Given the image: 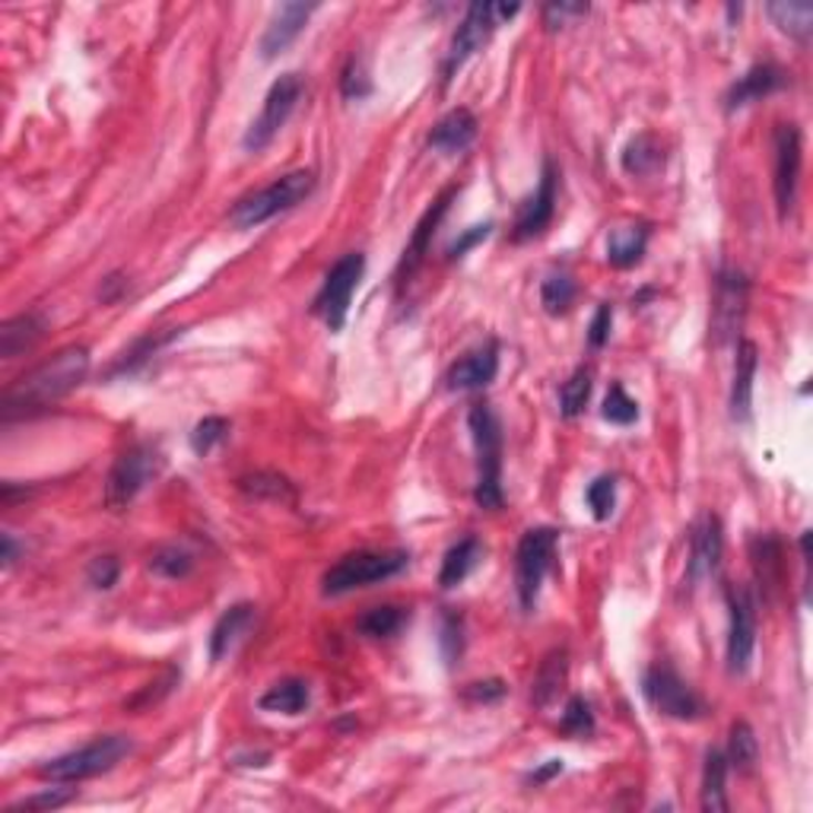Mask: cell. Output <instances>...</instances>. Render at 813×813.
<instances>
[{
  "label": "cell",
  "mask_w": 813,
  "mask_h": 813,
  "mask_svg": "<svg viewBox=\"0 0 813 813\" xmlns=\"http://www.w3.org/2000/svg\"><path fill=\"white\" fill-rule=\"evenodd\" d=\"M86 376H89V350L80 344L64 347L7 388L0 413L3 420H13V416L45 410V406L57 404L61 398H67L76 384H83Z\"/></svg>",
  "instance_id": "6da1fadb"
},
{
  "label": "cell",
  "mask_w": 813,
  "mask_h": 813,
  "mask_svg": "<svg viewBox=\"0 0 813 813\" xmlns=\"http://www.w3.org/2000/svg\"><path fill=\"white\" fill-rule=\"evenodd\" d=\"M467 426L474 435L477 448V486H474V503L486 511L503 508V426L496 410L477 401L467 413Z\"/></svg>",
  "instance_id": "7a4b0ae2"
},
{
  "label": "cell",
  "mask_w": 813,
  "mask_h": 813,
  "mask_svg": "<svg viewBox=\"0 0 813 813\" xmlns=\"http://www.w3.org/2000/svg\"><path fill=\"white\" fill-rule=\"evenodd\" d=\"M315 184H318V178H315L312 169H299V172L279 176L267 188H261V191H254V194L235 203L232 213H229V220H232L235 229L261 226V223H267V220H274L279 213H286V210H293V207L308 201L312 191H315Z\"/></svg>",
  "instance_id": "3957f363"
},
{
  "label": "cell",
  "mask_w": 813,
  "mask_h": 813,
  "mask_svg": "<svg viewBox=\"0 0 813 813\" xmlns=\"http://www.w3.org/2000/svg\"><path fill=\"white\" fill-rule=\"evenodd\" d=\"M518 10H521V3H496V0L471 3L464 20L457 23L455 35H452V45H448L445 64H442V80L452 83L457 71L467 64V57H474L493 39V32L499 25H506L511 17H518Z\"/></svg>",
  "instance_id": "277c9868"
},
{
  "label": "cell",
  "mask_w": 813,
  "mask_h": 813,
  "mask_svg": "<svg viewBox=\"0 0 813 813\" xmlns=\"http://www.w3.org/2000/svg\"><path fill=\"white\" fill-rule=\"evenodd\" d=\"M406 562H410V553H404V550H356V553H347L321 576V594L340 598V594H350L356 588H369V584L384 582V579H394L404 572Z\"/></svg>",
  "instance_id": "5b68a950"
},
{
  "label": "cell",
  "mask_w": 813,
  "mask_h": 813,
  "mask_svg": "<svg viewBox=\"0 0 813 813\" xmlns=\"http://www.w3.org/2000/svg\"><path fill=\"white\" fill-rule=\"evenodd\" d=\"M130 753V740L125 735H105L89 740L86 747L71 750L64 757H54L42 769L39 779L54 782V785H71V782H86L93 775H102L108 769H115L118 762Z\"/></svg>",
  "instance_id": "8992f818"
},
{
  "label": "cell",
  "mask_w": 813,
  "mask_h": 813,
  "mask_svg": "<svg viewBox=\"0 0 813 813\" xmlns=\"http://www.w3.org/2000/svg\"><path fill=\"white\" fill-rule=\"evenodd\" d=\"M162 471V452L152 445V442H137L130 445L127 452L115 457L112 471H108V481H105V506L112 511H122L127 508L140 493L144 486Z\"/></svg>",
  "instance_id": "52a82bcc"
},
{
  "label": "cell",
  "mask_w": 813,
  "mask_h": 813,
  "mask_svg": "<svg viewBox=\"0 0 813 813\" xmlns=\"http://www.w3.org/2000/svg\"><path fill=\"white\" fill-rule=\"evenodd\" d=\"M559 534L553 528H531L521 534L518 550H515V591H518V604L525 613L537 608L540 588L547 572L553 569V557H557Z\"/></svg>",
  "instance_id": "ba28073f"
},
{
  "label": "cell",
  "mask_w": 813,
  "mask_h": 813,
  "mask_svg": "<svg viewBox=\"0 0 813 813\" xmlns=\"http://www.w3.org/2000/svg\"><path fill=\"white\" fill-rule=\"evenodd\" d=\"M366 274V254L350 252L344 257L334 261L328 274H325V283L312 303V312L328 325L330 334H340L344 325H347V315H350V303H353L356 286Z\"/></svg>",
  "instance_id": "9c48e42d"
},
{
  "label": "cell",
  "mask_w": 813,
  "mask_h": 813,
  "mask_svg": "<svg viewBox=\"0 0 813 813\" xmlns=\"http://www.w3.org/2000/svg\"><path fill=\"white\" fill-rule=\"evenodd\" d=\"M642 693L652 709L674 721H696L706 715V703L699 699V693L671 664H652L642 674Z\"/></svg>",
  "instance_id": "30bf717a"
},
{
  "label": "cell",
  "mask_w": 813,
  "mask_h": 813,
  "mask_svg": "<svg viewBox=\"0 0 813 813\" xmlns=\"http://www.w3.org/2000/svg\"><path fill=\"white\" fill-rule=\"evenodd\" d=\"M303 99V76L299 74H283L274 80V86L267 89L264 96V108L261 115L254 118L252 127L245 130L242 137V147L249 152H261L264 147H271V140L277 137L279 130L286 127L289 115L296 112V105Z\"/></svg>",
  "instance_id": "8fae6325"
},
{
  "label": "cell",
  "mask_w": 813,
  "mask_h": 813,
  "mask_svg": "<svg viewBox=\"0 0 813 813\" xmlns=\"http://www.w3.org/2000/svg\"><path fill=\"white\" fill-rule=\"evenodd\" d=\"M728 598V616H731V626H728V671L740 677L750 671V661H753V648H757V594L740 584V588H728L725 591Z\"/></svg>",
  "instance_id": "7c38bea8"
},
{
  "label": "cell",
  "mask_w": 813,
  "mask_h": 813,
  "mask_svg": "<svg viewBox=\"0 0 813 813\" xmlns=\"http://www.w3.org/2000/svg\"><path fill=\"white\" fill-rule=\"evenodd\" d=\"M801 162H804L801 130H798V125L785 122V125L775 127V178H772L775 207H779V217L782 220L794 210L798 181H801Z\"/></svg>",
  "instance_id": "4fadbf2b"
},
{
  "label": "cell",
  "mask_w": 813,
  "mask_h": 813,
  "mask_svg": "<svg viewBox=\"0 0 813 813\" xmlns=\"http://www.w3.org/2000/svg\"><path fill=\"white\" fill-rule=\"evenodd\" d=\"M725 553V531H721V521L718 515L706 511L693 531H689V559H686V584L689 588H699L715 576L718 562Z\"/></svg>",
  "instance_id": "5bb4252c"
},
{
  "label": "cell",
  "mask_w": 813,
  "mask_h": 813,
  "mask_svg": "<svg viewBox=\"0 0 813 813\" xmlns=\"http://www.w3.org/2000/svg\"><path fill=\"white\" fill-rule=\"evenodd\" d=\"M557 166L547 159L543 162V172H540V184L534 191L528 201L521 203L518 210V220H515V229H511V239L515 242H528V239H537L543 235L547 226L553 223V213H557Z\"/></svg>",
  "instance_id": "9a60e30c"
},
{
  "label": "cell",
  "mask_w": 813,
  "mask_h": 813,
  "mask_svg": "<svg viewBox=\"0 0 813 813\" xmlns=\"http://www.w3.org/2000/svg\"><path fill=\"white\" fill-rule=\"evenodd\" d=\"M747 308V279L740 271H718L715 279V305H711V328L718 334V344L735 340L737 328L743 325Z\"/></svg>",
  "instance_id": "2e32d148"
},
{
  "label": "cell",
  "mask_w": 813,
  "mask_h": 813,
  "mask_svg": "<svg viewBox=\"0 0 813 813\" xmlns=\"http://www.w3.org/2000/svg\"><path fill=\"white\" fill-rule=\"evenodd\" d=\"M750 566L760 584L762 598L772 601L785 584V547L775 534H753L750 537Z\"/></svg>",
  "instance_id": "e0dca14e"
},
{
  "label": "cell",
  "mask_w": 813,
  "mask_h": 813,
  "mask_svg": "<svg viewBox=\"0 0 813 813\" xmlns=\"http://www.w3.org/2000/svg\"><path fill=\"white\" fill-rule=\"evenodd\" d=\"M496 372H499V344L486 340L483 347L457 359L445 376V384L448 391H481L496 379Z\"/></svg>",
  "instance_id": "ac0fdd59"
},
{
  "label": "cell",
  "mask_w": 813,
  "mask_h": 813,
  "mask_svg": "<svg viewBox=\"0 0 813 813\" xmlns=\"http://www.w3.org/2000/svg\"><path fill=\"white\" fill-rule=\"evenodd\" d=\"M785 86L788 74L779 64H753L737 83L728 86V93H725V112L747 108V105L766 99V96H772V93H779Z\"/></svg>",
  "instance_id": "d6986e66"
},
{
  "label": "cell",
  "mask_w": 813,
  "mask_h": 813,
  "mask_svg": "<svg viewBox=\"0 0 813 813\" xmlns=\"http://www.w3.org/2000/svg\"><path fill=\"white\" fill-rule=\"evenodd\" d=\"M315 10H318L315 3H296V0L293 3H283L277 13H274L271 25L264 29V35H261V57L264 61H274L277 54L289 49L299 39V32H303L308 17Z\"/></svg>",
  "instance_id": "ffe728a7"
},
{
  "label": "cell",
  "mask_w": 813,
  "mask_h": 813,
  "mask_svg": "<svg viewBox=\"0 0 813 813\" xmlns=\"http://www.w3.org/2000/svg\"><path fill=\"white\" fill-rule=\"evenodd\" d=\"M457 194V188L452 184V188H445L435 201H432V207L423 213V220L416 223V229H413V239H410V245H406V252L404 257H401V267H398V277H401V283H404L406 277H413L416 274V267L423 264V257H426V252H430V242H432V235H435V229H439V223H442V217L448 213V207H452V198Z\"/></svg>",
  "instance_id": "44dd1931"
},
{
  "label": "cell",
  "mask_w": 813,
  "mask_h": 813,
  "mask_svg": "<svg viewBox=\"0 0 813 813\" xmlns=\"http://www.w3.org/2000/svg\"><path fill=\"white\" fill-rule=\"evenodd\" d=\"M477 115L471 112V108H452L448 115H442L435 125H432L430 137H426V144H430V150L435 152H461L467 150L471 144H474V137H477Z\"/></svg>",
  "instance_id": "7402d4cb"
},
{
  "label": "cell",
  "mask_w": 813,
  "mask_h": 813,
  "mask_svg": "<svg viewBox=\"0 0 813 813\" xmlns=\"http://www.w3.org/2000/svg\"><path fill=\"white\" fill-rule=\"evenodd\" d=\"M757 366H760V350H757V344H753V340H737L735 384H731V416H735L737 423H747V420H750Z\"/></svg>",
  "instance_id": "603a6c76"
},
{
  "label": "cell",
  "mask_w": 813,
  "mask_h": 813,
  "mask_svg": "<svg viewBox=\"0 0 813 813\" xmlns=\"http://www.w3.org/2000/svg\"><path fill=\"white\" fill-rule=\"evenodd\" d=\"M254 616H257V608L242 601V604H232V608L223 610V616L213 623L210 630V661H223L239 645V638L252 630Z\"/></svg>",
  "instance_id": "cb8c5ba5"
},
{
  "label": "cell",
  "mask_w": 813,
  "mask_h": 813,
  "mask_svg": "<svg viewBox=\"0 0 813 813\" xmlns=\"http://www.w3.org/2000/svg\"><path fill=\"white\" fill-rule=\"evenodd\" d=\"M648 226L645 223H623V226L610 229L608 235V261L616 267V271H626V267H635L642 257H645V249H648Z\"/></svg>",
  "instance_id": "d4e9b609"
},
{
  "label": "cell",
  "mask_w": 813,
  "mask_h": 813,
  "mask_svg": "<svg viewBox=\"0 0 813 813\" xmlns=\"http://www.w3.org/2000/svg\"><path fill=\"white\" fill-rule=\"evenodd\" d=\"M664 144H661L655 134H635L633 140L623 147L620 152V166H623V172L633 178H645V176H655L661 166H664Z\"/></svg>",
  "instance_id": "484cf974"
},
{
  "label": "cell",
  "mask_w": 813,
  "mask_h": 813,
  "mask_svg": "<svg viewBox=\"0 0 813 813\" xmlns=\"http://www.w3.org/2000/svg\"><path fill=\"white\" fill-rule=\"evenodd\" d=\"M728 760L721 750H709L706 753V766H703V788H699V801L706 813H725L728 804Z\"/></svg>",
  "instance_id": "4316f807"
},
{
  "label": "cell",
  "mask_w": 813,
  "mask_h": 813,
  "mask_svg": "<svg viewBox=\"0 0 813 813\" xmlns=\"http://www.w3.org/2000/svg\"><path fill=\"white\" fill-rule=\"evenodd\" d=\"M566 674H569V652L566 648H553L547 658L540 661L537 677H534L531 699L537 709H547L557 699L559 689L566 684Z\"/></svg>",
  "instance_id": "83f0119b"
},
{
  "label": "cell",
  "mask_w": 813,
  "mask_h": 813,
  "mask_svg": "<svg viewBox=\"0 0 813 813\" xmlns=\"http://www.w3.org/2000/svg\"><path fill=\"white\" fill-rule=\"evenodd\" d=\"M483 559V543L477 537H461L455 547L445 553L442 559V572H439V584L445 588V591H452L457 584L464 582L474 569H477V562Z\"/></svg>",
  "instance_id": "f1b7e54d"
},
{
  "label": "cell",
  "mask_w": 813,
  "mask_h": 813,
  "mask_svg": "<svg viewBox=\"0 0 813 813\" xmlns=\"http://www.w3.org/2000/svg\"><path fill=\"white\" fill-rule=\"evenodd\" d=\"M42 330H45V321L39 315H32V312H23L17 318H7L0 325V356L3 359H17V356L29 350L42 337Z\"/></svg>",
  "instance_id": "f546056e"
},
{
  "label": "cell",
  "mask_w": 813,
  "mask_h": 813,
  "mask_svg": "<svg viewBox=\"0 0 813 813\" xmlns=\"http://www.w3.org/2000/svg\"><path fill=\"white\" fill-rule=\"evenodd\" d=\"M305 706H308V684L299 677L277 680L257 699V709L274 711V715H303Z\"/></svg>",
  "instance_id": "4dcf8cb0"
},
{
  "label": "cell",
  "mask_w": 813,
  "mask_h": 813,
  "mask_svg": "<svg viewBox=\"0 0 813 813\" xmlns=\"http://www.w3.org/2000/svg\"><path fill=\"white\" fill-rule=\"evenodd\" d=\"M769 20L779 25V32H785L798 42H807L813 32V7L801 3V0H779L766 7Z\"/></svg>",
  "instance_id": "1f68e13d"
},
{
  "label": "cell",
  "mask_w": 813,
  "mask_h": 813,
  "mask_svg": "<svg viewBox=\"0 0 813 813\" xmlns=\"http://www.w3.org/2000/svg\"><path fill=\"white\" fill-rule=\"evenodd\" d=\"M410 620V610L398 608V604H381V608L366 610L359 620H356V633L366 635V638H391L406 626Z\"/></svg>",
  "instance_id": "d6a6232c"
},
{
  "label": "cell",
  "mask_w": 813,
  "mask_h": 813,
  "mask_svg": "<svg viewBox=\"0 0 813 813\" xmlns=\"http://www.w3.org/2000/svg\"><path fill=\"white\" fill-rule=\"evenodd\" d=\"M591 388H594V372H591V366H579L569 379L562 381V388H559V413H562L566 420H576L584 406H588Z\"/></svg>",
  "instance_id": "836d02e7"
},
{
  "label": "cell",
  "mask_w": 813,
  "mask_h": 813,
  "mask_svg": "<svg viewBox=\"0 0 813 813\" xmlns=\"http://www.w3.org/2000/svg\"><path fill=\"white\" fill-rule=\"evenodd\" d=\"M178 334H181V330L172 328V330H166V334H147V337H140V340H137V344H134V347H130V350H127V353L122 356L115 366H112L108 379H115V376H130L137 366H144L150 356L159 353V350H162L169 340H176Z\"/></svg>",
  "instance_id": "e575fe53"
},
{
  "label": "cell",
  "mask_w": 813,
  "mask_h": 813,
  "mask_svg": "<svg viewBox=\"0 0 813 813\" xmlns=\"http://www.w3.org/2000/svg\"><path fill=\"white\" fill-rule=\"evenodd\" d=\"M757 757H760V743H757L753 728L747 721H735L731 725V737H728V750H725L728 766H735L737 772H750Z\"/></svg>",
  "instance_id": "d590c367"
},
{
  "label": "cell",
  "mask_w": 813,
  "mask_h": 813,
  "mask_svg": "<svg viewBox=\"0 0 813 813\" xmlns=\"http://www.w3.org/2000/svg\"><path fill=\"white\" fill-rule=\"evenodd\" d=\"M239 489L245 493V496H252V499H267V503H293V486L286 477H279V474H267V471H261V474H249V477H242L239 481Z\"/></svg>",
  "instance_id": "8d00e7d4"
},
{
  "label": "cell",
  "mask_w": 813,
  "mask_h": 813,
  "mask_svg": "<svg viewBox=\"0 0 813 813\" xmlns=\"http://www.w3.org/2000/svg\"><path fill=\"white\" fill-rule=\"evenodd\" d=\"M540 303L547 308V315H566L576 303V279L569 277L566 271L550 274L540 283Z\"/></svg>",
  "instance_id": "74e56055"
},
{
  "label": "cell",
  "mask_w": 813,
  "mask_h": 813,
  "mask_svg": "<svg viewBox=\"0 0 813 813\" xmlns=\"http://www.w3.org/2000/svg\"><path fill=\"white\" fill-rule=\"evenodd\" d=\"M194 569V557L181 547H159L150 553V572L159 579H188Z\"/></svg>",
  "instance_id": "f35d334b"
},
{
  "label": "cell",
  "mask_w": 813,
  "mask_h": 813,
  "mask_svg": "<svg viewBox=\"0 0 813 813\" xmlns=\"http://www.w3.org/2000/svg\"><path fill=\"white\" fill-rule=\"evenodd\" d=\"M584 503L591 508L594 521H608L613 508H616V477H610V474L594 477L584 489Z\"/></svg>",
  "instance_id": "ab89813d"
},
{
  "label": "cell",
  "mask_w": 813,
  "mask_h": 813,
  "mask_svg": "<svg viewBox=\"0 0 813 813\" xmlns=\"http://www.w3.org/2000/svg\"><path fill=\"white\" fill-rule=\"evenodd\" d=\"M601 416H604L608 423H613V426H633L635 420H638V404L623 391L620 381L610 384L604 406H601Z\"/></svg>",
  "instance_id": "60d3db41"
},
{
  "label": "cell",
  "mask_w": 813,
  "mask_h": 813,
  "mask_svg": "<svg viewBox=\"0 0 813 813\" xmlns=\"http://www.w3.org/2000/svg\"><path fill=\"white\" fill-rule=\"evenodd\" d=\"M559 731L566 737L594 735V711H591V703H588L584 696H572V699L566 703L562 721H559Z\"/></svg>",
  "instance_id": "b9f144b4"
},
{
  "label": "cell",
  "mask_w": 813,
  "mask_h": 813,
  "mask_svg": "<svg viewBox=\"0 0 813 813\" xmlns=\"http://www.w3.org/2000/svg\"><path fill=\"white\" fill-rule=\"evenodd\" d=\"M229 435L226 416H203L201 423L191 432V452L198 457H207L217 445H223Z\"/></svg>",
  "instance_id": "7bdbcfd3"
},
{
  "label": "cell",
  "mask_w": 813,
  "mask_h": 813,
  "mask_svg": "<svg viewBox=\"0 0 813 813\" xmlns=\"http://www.w3.org/2000/svg\"><path fill=\"white\" fill-rule=\"evenodd\" d=\"M439 648L448 667H455L464 655V620L457 613H442V630H439Z\"/></svg>",
  "instance_id": "ee69618b"
},
{
  "label": "cell",
  "mask_w": 813,
  "mask_h": 813,
  "mask_svg": "<svg viewBox=\"0 0 813 813\" xmlns=\"http://www.w3.org/2000/svg\"><path fill=\"white\" fill-rule=\"evenodd\" d=\"M372 93V80H369V71H366V64H362V57H350L347 61V67H344V74H340V96L350 102H359L366 99Z\"/></svg>",
  "instance_id": "f6af8a7d"
},
{
  "label": "cell",
  "mask_w": 813,
  "mask_h": 813,
  "mask_svg": "<svg viewBox=\"0 0 813 813\" xmlns=\"http://www.w3.org/2000/svg\"><path fill=\"white\" fill-rule=\"evenodd\" d=\"M178 684V671L176 667H169L156 684H147V689H140L130 703H125V709L130 711H144V709H150V706H156V703H162L172 689H176Z\"/></svg>",
  "instance_id": "bcb514c9"
},
{
  "label": "cell",
  "mask_w": 813,
  "mask_h": 813,
  "mask_svg": "<svg viewBox=\"0 0 813 813\" xmlns=\"http://www.w3.org/2000/svg\"><path fill=\"white\" fill-rule=\"evenodd\" d=\"M118 576H122V562H118V557H112V553L89 559V566H86V582L93 584V588H99V591L115 588Z\"/></svg>",
  "instance_id": "7dc6e473"
},
{
  "label": "cell",
  "mask_w": 813,
  "mask_h": 813,
  "mask_svg": "<svg viewBox=\"0 0 813 813\" xmlns=\"http://www.w3.org/2000/svg\"><path fill=\"white\" fill-rule=\"evenodd\" d=\"M588 3H569V0H559V3H547L543 10H540V17H543V23L547 29H562V25L569 23V20H579V17H588Z\"/></svg>",
  "instance_id": "c3c4849f"
},
{
  "label": "cell",
  "mask_w": 813,
  "mask_h": 813,
  "mask_svg": "<svg viewBox=\"0 0 813 813\" xmlns=\"http://www.w3.org/2000/svg\"><path fill=\"white\" fill-rule=\"evenodd\" d=\"M71 798H74L71 791H54V788H49V791H42V794H35V798H25V801H17V804H10V807H7V813L54 811V807H64V804H67Z\"/></svg>",
  "instance_id": "681fc988"
},
{
  "label": "cell",
  "mask_w": 813,
  "mask_h": 813,
  "mask_svg": "<svg viewBox=\"0 0 813 813\" xmlns=\"http://www.w3.org/2000/svg\"><path fill=\"white\" fill-rule=\"evenodd\" d=\"M610 328H613V305L601 303L598 312H594V318H591V325H588V344H591V350H601L608 344Z\"/></svg>",
  "instance_id": "f907efd6"
},
{
  "label": "cell",
  "mask_w": 813,
  "mask_h": 813,
  "mask_svg": "<svg viewBox=\"0 0 813 813\" xmlns=\"http://www.w3.org/2000/svg\"><path fill=\"white\" fill-rule=\"evenodd\" d=\"M493 232V223H483V226H471L461 239H455L452 245H448V261H457V257H464V254L471 252L474 245H481L483 239Z\"/></svg>",
  "instance_id": "816d5d0a"
},
{
  "label": "cell",
  "mask_w": 813,
  "mask_h": 813,
  "mask_svg": "<svg viewBox=\"0 0 813 813\" xmlns=\"http://www.w3.org/2000/svg\"><path fill=\"white\" fill-rule=\"evenodd\" d=\"M503 696H506L503 680H477V684L464 686V699H471V703H496Z\"/></svg>",
  "instance_id": "f5cc1de1"
},
{
  "label": "cell",
  "mask_w": 813,
  "mask_h": 813,
  "mask_svg": "<svg viewBox=\"0 0 813 813\" xmlns=\"http://www.w3.org/2000/svg\"><path fill=\"white\" fill-rule=\"evenodd\" d=\"M559 772H562V762L550 760L547 766H540L537 772H531V775H528V782H534V785H547V782H550L553 775H559Z\"/></svg>",
  "instance_id": "db71d44e"
},
{
  "label": "cell",
  "mask_w": 813,
  "mask_h": 813,
  "mask_svg": "<svg viewBox=\"0 0 813 813\" xmlns=\"http://www.w3.org/2000/svg\"><path fill=\"white\" fill-rule=\"evenodd\" d=\"M3 540V566H13L17 562V553H20V547H17V540H13V534H3L0 537Z\"/></svg>",
  "instance_id": "11a10c76"
}]
</instances>
